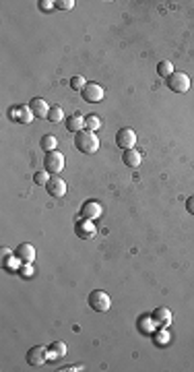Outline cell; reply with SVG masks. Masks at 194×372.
Wrapping results in <instances>:
<instances>
[{
    "label": "cell",
    "mask_w": 194,
    "mask_h": 372,
    "mask_svg": "<svg viewBox=\"0 0 194 372\" xmlns=\"http://www.w3.org/2000/svg\"><path fill=\"white\" fill-rule=\"evenodd\" d=\"M75 147L81 151V153H87V155H93L97 153V149H99V137L95 132L91 130H81L77 132V137H75Z\"/></svg>",
    "instance_id": "obj_1"
},
{
    "label": "cell",
    "mask_w": 194,
    "mask_h": 372,
    "mask_svg": "<svg viewBox=\"0 0 194 372\" xmlns=\"http://www.w3.org/2000/svg\"><path fill=\"white\" fill-rule=\"evenodd\" d=\"M89 306L95 312H108L112 308V298H110L108 292H103V290H93L89 294Z\"/></svg>",
    "instance_id": "obj_2"
},
{
    "label": "cell",
    "mask_w": 194,
    "mask_h": 372,
    "mask_svg": "<svg viewBox=\"0 0 194 372\" xmlns=\"http://www.w3.org/2000/svg\"><path fill=\"white\" fill-rule=\"evenodd\" d=\"M44 170L52 176H58L64 170V155L58 153V151H50L44 157Z\"/></svg>",
    "instance_id": "obj_3"
},
{
    "label": "cell",
    "mask_w": 194,
    "mask_h": 372,
    "mask_svg": "<svg viewBox=\"0 0 194 372\" xmlns=\"http://www.w3.org/2000/svg\"><path fill=\"white\" fill-rule=\"evenodd\" d=\"M167 87L173 93H186L190 89V77L182 71H173V75L167 79Z\"/></svg>",
    "instance_id": "obj_4"
},
{
    "label": "cell",
    "mask_w": 194,
    "mask_h": 372,
    "mask_svg": "<svg viewBox=\"0 0 194 372\" xmlns=\"http://www.w3.org/2000/svg\"><path fill=\"white\" fill-rule=\"evenodd\" d=\"M48 360H50V347H46V345H35L27 351V364L29 366L38 368V366H44Z\"/></svg>",
    "instance_id": "obj_5"
},
{
    "label": "cell",
    "mask_w": 194,
    "mask_h": 372,
    "mask_svg": "<svg viewBox=\"0 0 194 372\" xmlns=\"http://www.w3.org/2000/svg\"><path fill=\"white\" fill-rule=\"evenodd\" d=\"M116 145L122 149V151H128V149H134L136 145V132L132 128H120L116 132Z\"/></svg>",
    "instance_id": "obj_6"
},
{
    "label": "cell",
    "mask_w": 194,
    "mask_h": 372,
    "mask_svg": "<svg viewBox=\"0 0 194 372\" xmlns=\"http://www.w3.org/2000/svg\"><path fill=\"white\" fill-rule=\"evenodd\" d=\"M83 99L87 101V104H99V101L105 97V91L101 85H97V83H87L85 89L81 91Z\"/></svg>",
    "instance_id": "obj_7"
},
{
    "label": "cell",
    "mask_w": 194,
    "mask_h": 372,
    "mask_svg": "<svg viewBox=\"0 0 194 372\" xmlns=\"http://www.w3.org/2000/svg\"><path fill=\"white\" fill-rule=\"evenodd\" d=\"M101 213H103V209L99 205V201H95V199L85 201L83 207H81V217L83 219H89V222H93V219H99Z\"/></svg>",
    "instance_id": "obj_8"
},
{
    "label": "cell",
    "mask_w": 194,
    "mask_h": 372,
    "mask_svg": "<svg viewBox=\"0 0 194 372\" xmlns=\"http://www.w3.org/2000/svg\"><path fill=\"white\" fill-rule=\"evenodd\" d=\"M9 116H11V120L21 122V124H29V122H33V118H35L29 106H15V108L9 110Z\"/></svg>",
    "instance_id": "obj_9"
},
{
    "label": "cell",
    "mask_w": 194,
    "mask_h": 372,
    "mask_svg": "<svg viewBox=\"0 0 194 372\" xmlns=\"http://www.w3.org/2000/svg\"><path fill=\"white\" fill-rule=\"evenodd\" d=\"M75 232H77L79 238H83V240H91V238H95V236H97L95 224H93V222H89V219H83V217H81L79 222H77Z\"/></svg>",
    "instance_id": "obj_10"
},
{
    "label": "cell",
    "mask_w": 194,
    "mask_h": 372,
    "mask_svg": "<svg viewBox=\"0 0 194 372\" xmlns=\"http://www.w3.org/2000/svg\"><path fill=\"white\" fill-rule=\"evenodd\" d=\"M46 191L50 193V197L54 199H62L66 195V182L60 178V176H52L50 182L46 184Z\"/></svg>",
    "instance_id": "obj_11"
},
{
    "label": "cell",
    "mask_w": 194,
    "mask_h": 372,
    "mask_svg": "<svg viewBox=\"0 0 194 372\" xmlns=\"http://www.w3.org/2000/svg\"><path fill=\"white\" fill-rule=\"evenodd\" d=\"M151 318H153V323H155V327H169L171 325V310L169 308H165V306H159V308H155L153 310V314H151Z\"/></svg>",
    "instance_id": "obj_12"
},
{
    "label": "cell",
    "mask_w": 194,
    "mask_h": 372,
    "mask_svg": "<svg viewBox=\"0 0 194 372\" xmlns=\"http://www.w3.org/2000/svg\"><path fill=\"white\" fill-rule=\"evenodd\" d=\"M15 255L21 263H33L35 261V248H33V244L23 242V244H19L15 248Z\"/></svg>",
    "instance_id": "obj_13"
},
{
    "label": "cell",
    "mask_w": 194,
    "mask_h": 372,
    "mask_svg": "<svg viewBox=\"0 0 194 372\" xmlns=\"http://www.w3.org/2000/svg\"><path fill=\"white\" fill-rule=\"evenodd\" d=\"M29 108H31V112H33L35 118H48V112H50L52 106H48V101L42 99V97H33L29 101Z\"/></svg>",
    "instance_id": "obj_14"
},
{
    "label": "cell",
    "mask_w": 194,
    "mask_h": 372,
    "mask_svg": "<svg viewBox=\"0 0 194 372\" xmlns=\"http://www.w3.org/2000/svg\"><path fill=\"white\" fill-rule=\"evenodd\" d=\"M64 124H66V130L68 132H81V130H85V118L81 116V114H73V116H68L66 120H64Z\"/></svg>",
    "instance_id": "obj_15"
},
{
    "label": "cell",
    "mask_w": 194,
    "mask_h": 372,
    "mask_svg": "<svg viewBox=\"0 0 194 372\" xmlns=\"http://www.w3.org/2000/svg\"><path fill=\"white\" fill-rule=\"evenodd\" d=\"M122 161H124V165H128V167H138L140 163H143V153L136 151V149H128V151L122 153Z\"/></svg>",
    "instance_id": "obj_16"
},
{
    "label": "cell",
    "mask_w": 194,
    "mask_h": 372,
    "mask_svg": "<svg viewBox=\"0 0 194 372\" xmlns=\"http://www.w3.org/2000/svg\"><path fill=\"white\" fill-rule=\"evenodd\" d=\"M40 147L46 151V153H50V151H56V147H58V139L54 137V134H44L42 141H40Z\"/></svg>",
    "instance_id": "obj_17"
},
{
    "label": "cell",
    "mask_w": 194,
    "mask_h": 372,
    "mask_svg": "<svg viewBox=\"0 0 194 372\" xmlns=\"http://www.w3.org/2000/svg\"><path fill=\"white\" fill-rule=\"evenodd\" d=\"M85 128H87V130H91V132L99 130V128H101V118H99L97 114L85 116Z\"/></svg>",
    "instance_id": "obj_18"
},
{
    "label": "cell",
    "mask_w": 194,
    "mask_h": 372,
    "mask_svg": "<svg viewBox=\"0 0 194 372\" xmlns=\"http://www.w3.org/2000/svg\"><path fill=\"white\" fill-rule=\"evenodd\" d=\"M66 356V343L64 341H54L50 345V358H64Z\"/></svg>",
    "instance_id": "obj_19"
},
{
    "label": "cell",
    "mask_w": 194,
    "mask_h": 372,
    "mask_svg": "<svg viewBox=\"0 0 194 372\" xmlns=\"http://www.w3.org/2000/svg\"><path fill=\"white\" fill-rule=\"evenodd\" d=\"M48 120L52 124H58L60 120H66V118H64V110L60 106H52L50 112H48Z\"/></svg>",
    "instance_id": "obj_20"
},
{
    "label": "cell",
    "mask_w": 194,
    "mask_h": 372,
    "mask_svg": "<svg viewBox=\"0 0 194 372\" xmlns=\"http://www.w3.org/2000/svg\"><path fill=\"white\" fill-rule=\"evenodd\" d=\"M157 75L163 77V79H169L173 75V64L169 60H161L159 64H157Z\"/></svg>",
    "instance_id": "obj_21"
},
{
    "label": "cell",
    "mask_w": 194,
    "mask_h": 372,
    "mask_svg": "<svg viewBox=\"0 0 194 372\" xmlns=\"http://www.w3.org/2000/svg\"><path fill=\"white\" fill-rule=\"evenodd\" d=\"M19 263H21V261L17 259V255H11V257H5V259H3V267L7 269V271H19V269H21Z\"/></svg>",
    "instance_id": "obj_22"
},
{
    "label": "cell",
    "mask_w": 194,
    "mask_h": 372,
    "mask_svg": "<svg viewBox=\"0 0 194 372\" xmlns=\"http://www.w3.org/2000/svg\"><path fill=\"white\" fill-rule=\"evenodd\" d=\"M50 178H52V176H50L46 170H40V172H35V174H33V182L38 184V186H46V184L50 182Z\"/></svg>",
    "instance_id": "obj_23"
},
{
    "label": "cell",
    "mask_w": 194,
    "mask_h": 372,
    "mask_svg": "<svg viewBox=\"0 0 194 372\" xmlns=\"http://www.w3.org/2000/svg\"><path fill=\"white\" fill-rule=\"evenodd\" d=\"M155 327V323H153V318L151 316H140V320H138V329L140 331H147V333H151V329Z\"/></svg>",
    "instance_id": "obj_24"
},
{
    "label": "cell",
    "mask_w": 194,
    "mask_h": 372,
    "mask_svg": "<svg viewBox=\"0 0 194 372\" xmlns=\"http://www.w3.org/2000/svg\"><path fill=\"white\" fill-rule=\"evenodd\" d=\"M85 85H87V81H85L81 75H75L73 79H70V87H73L75 91H83V89H85Z\"/></svg>",
    "instance_id": "obj_25"
},
{
    "label": "cell",
    "mask_w": 194,
    "mask_h": 372,
    "mask_svg": "<svg viewBox=\"0 0 194 372\" xmlns=\"http://www.w3.org/2000/svg\"><path fill=\"white\" fill-rule=\"evenodd\" d=\"M19 275L25 277V279L31 277V275H33V263H23L21 269H19Z\"/></svg>",
    "instance_id": "obj_26"
},
{
    "label": "cell",
    "mask_w": 194,
    "mask_h": 372,
    "mask_svg": "<svg viewBox=\"0 0 194 372\" xmlns=\"http://www.w3.org/2000/svg\"><path fill=\"white\" fill-rule=\"evenodd\" d=\"M56 9H60V11H70V9H75V0H58V3H56Z\"/></svg>",
    "instance_id": "obj_27"
},
{
    "label": "cell",
    "mask_w": 194,
    "mask_h": 372,
    "mask_svg": "<svg viewBox=\"0 0 194 372\" xmlns=\"http://www.w3.org/2000/svg\"><path fill=\"white\" fill-rule=\"evenodd\" d=\"M186 209H188V213H190V215H194V195H192V197L186 201Z\"/></svg>",
    "instance_id": "obj_28"
},
{
    "label": "cell",
    "mask_w": 194,
    "mask_h": 372,
    "mask_svg": "<svg viewBox=\"0 0 194 372\" xmlns=\"http://www.w3.org/2000/svg\"><path fill=\"white\" fill-rule=\"evenodd\" d=\"M52 5H56V3H52V0H42V3H40V9L46 11V9H52Z\"/></svg>",
    "instance_id": "obj_29"
},
{
    "label": "cell",
    "mask_w": 194,
    "mask_h": 372,
    "mask_svg": "<svg viewBox=\"0 0 194 372\" xmlns=\"http://www.w3.org/2000/svg\"><path fill=\"white\" fill-rule=\"evenodd\" d=\"M0 255H3V259H5V257H11L13 250H11V248H3V250H0Z\"/></svg>",
    "instance_id": "obj_30"
},
{
    "label": "cell",
    "mask_w": 194,
    "mask_h": 372,
    "mask_svg": "<svg viewBox=\"0 0 194 372\" xmlns=\"http://www.w3.org/2000/svg\"><path fill=\"white\" fill-rule=\"evenodd\" d=\"M62 370H73V372H75V370H83V366H77V364H75V366H66V368H62Z\"/></svg>",
    "instance_id": "obj_31"
}]
</instances>
